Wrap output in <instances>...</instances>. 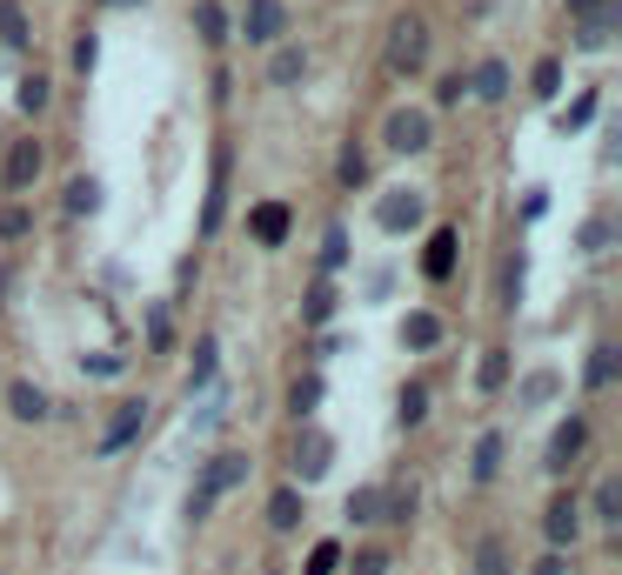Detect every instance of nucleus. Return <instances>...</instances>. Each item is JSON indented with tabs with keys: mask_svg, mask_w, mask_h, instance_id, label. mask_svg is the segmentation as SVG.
<instances>
[{
	"mask_svg": "<svg viewBox=\"0 0 622 575\" xmlns=\"http://www.w3.org/2000/svg\"><path fill=\"white\" fill-rule=\"evenodd\" d=\"M335 181H341V188H369V154L354 147V141L341 147V175H335Z\"/></svg>",
	"mask_w": 622,
	"mask_h": 575,
	"instance_id": "31",
	"label": "nucleus"
},
{
	"mask_svg": "<svg viewBox=\"0 0 622 575\" xmlns=\"http://www.w3.org/2000/svg\"><path fill=\"white\" fill-rule=\"evenodd\" d=\"M101 208V181L95 175H80L74 188H67V214H95Z\"/></svg>",
	"mask_w": 622,
	"mask_h": 575,
	"instance_id": "32",
	"label": "nucleus"
},
{
	"mask_svg": "<svg viewBox=\"0 0 622 575\" xmlns=\"http://www.w3.org/2000/svg\"><path fill=\"white\" fill-rule=\"evenodd\" d=\"M348 575H389V555L382 549H362V555L348 562Z\"/></svg>",
	"mask_w": 622,
	"mask_h": 575,
	"instance_id": "40",
	"label": "nucleus"
},
{
	"mask_svg": "<svg viewBox=\"0 0 622 575\" xmlns=\"http://www.w3.org/2000/svg\"><path fill=\"white\" fill-rule=\"evenodd\" d=\"M328 462H335V442H328L321 429H308V435H302V449H295L302 482H321V475H328Z\"/></svg>",
	"mask_w": 622,
	"mask_h": 575,
	"instance_id": "14",
	"label": "nucleus"
},
{
	"mask_svg": "<svg viewBox=\"0 0 622 575\" xmlns=\"http://www.w3.org/2000/svg\"><path fill=\"white\" fill-rule=\"evenodd\" d=\"M288 408H295V416H315V408H321V375H302L295 395H288Z\"/></svg>",
	"mask_w": 622,
	"mask_h": 575,
	"instance_id": "36",
	"label": "nucleus"
},
{
	"mask_svg": "<svg viewBox=\"0 0 622 575\" xmlns=\"http://www.w3.org/2000/svg\"><path fill=\"white\" fill-rule=\"evenodd\" d=\"M382 509H389V516H395V522H408V516H415V488H395V496H389V502H382Z\"/></svg>",
	"mask_w": 622,
	"mask_h": 575,
	"instance_id": "43",
	"label": "nucleus"
},
{
	"mask_svg": "<svg viewBox=\"0 0 622 575\" xmlns=\"http://www.w3.org/2000/svg\"><path fill=\"white\" fill-rule=\"evenodd\" d=\"M269 529H282V535L302 529V496H295V488H282V496L269 502Z\"/></svg>",
	"mask_w": 622,
	"mask_h": 575,
	"instance_id": "29",
	"label": "nucleus"
},
{
	"mask_svg": "<svg viewBox=\"0 0 622 575\" xmlns=\"http://www.w3.org/2000/svg\"><path fill=\"white\" fill-rule=\"evenodd\" d=\"M302 74H308V47H282V54L269 60V80H275V88H295Z\"/></svg>",
	"mask_w": 622,
	"mask_h": 575,
	"instance_id": "22",
	"label": "nucleus"
},
{
	"mask_svg": "<svg viewBox=\"0 0 622 575\" xmlns=\"http://www.w3.org/2000/svg\"><path fill=\"white\" fill-rule=\"evenodd\" d=\"M382 516V488H354L348 496V522H375Z\"/></svg>",
	"mask_w": 622,
	"mask_h": 575,
	"instance_id": "35",
	"label": "nucleus"
},
{
	"mask_svg": "<svg viewBox=\"0 0 622 575\" xmlns=\"http://www.w3.org/2000/svg\"><path fill=\"white\" fill-rule=\"evenodd\" d=\"M615 368H622V355L602 342V349L589 355V368H582V388H609V382H615Z\"/></svg>",
	"mask_w": 622,
	"mask_h": 575,
	"instance_id": "26",
	"label": "nucleus"
},
{
	"mask_svg": "<svg viewBox=\"0 0 622 575\" xmlns=\"http://www.w3.org/2000/svg\"><path fill=\"white\" fill-rule=\"evenodd\" d=\"M108 8H148V0H108Z\"/></svg>",
	"mask_w": 622,
	"mask_h": 575,
	"instance_id": "47",
	"label": "nucleus"
},
{
	"mask_svg": "<svg viewBox=\"0 0 622 575\" xmlns=\"http://www.w3.org/2000/svg\"><path fill=\"white\" fill-rule=\"evenodd\" d=\"M528 88H536V101H556V95H563V60H556V54H549V60H536Z\"/></svg>",
	"mask_w": 622,
	"mask_h": 575,
	"instance_id": "30",
	"label": "nucleus"
},
{
	"mask_svg": "<svg viewBox=\"0 0 622 575\" xmlns=\"http://www.w3.org/2000/svg\"><path fill=\"white\" fill-rule=\"evenodd\" d=\"M141 429H148V401H121V408H114V422H108V435H101L95 449H101V455H121Z\"/></svg>",
	"mask_w": 622,
	"mask_h": 575,
	"instance_id": "10",
	"label": "nucleus"
},
{
	"mask_svg": "<svg viewBox=\"0 0 622 575\" xmlns=\"http://www.w3.org/2000/svg\"><path fill=\"white\" fill-rule=\"evenodd\" d=\"M41 168H47V147H41L34 134H21L8 154H0V188H8V195H28V188L41 181Z\"/></svg>",
	"mask_w": 622,
	"mask_h": 575,
	"instance_id": "3",
	"label": "nucleus"
},
{
	"mask_svg": "<svg viewBox=\"0 0 622 575\" xmlns=\"http://www.w3.org/2000/svg\"><path fill=\"white\" fill-rule=\"evenodd\" d=\"M8 408H14V422H41V416H47V395H41L34 382H14V388H8Z\"/></svg>",
	"mask_w": 622,
	"mask_h": 575,
	"instance_id": "21",
	"label": "nucleus"
},
{
	"mask_svg": "<svg viewBox=\"0 0 622 575\" xmlns=\"http://www.w3.org/2000/svg\"><path fill=\"white\" fill-rule=\"evenodd\" d=\"M469 95H476V101H502V95H509V60H482V67L469 74Z\"/></svg>",
	"mask_w": 622,
	"mask_h": 575,
	"instance_id": "16",
	"label": "nucleus"
},
{
	"mask_svg": "<svg viewBox=\"0 0 622 575\" xmlns=\"http://www.w3.org/2000/svg\"><path fill=\"white\" fill-rule=\"evenodd\" d=\"M148 349H154V355H167V349H174V314H167V301H154V308H148Z\"/></svg>",
	"mask_w": 622,
	"mask_h": 575,
	"instance_id": "28",
	"label": "nucleus"
},
{
	"mask_svg": "<svg viewBox=\"0 0 622 575\" xmlns=\"http://www.w3.org/2000/svg\"><path fill=\"white\" fill-rule=\"evenodd\" d=\"M382 67H389V74H402V80L428 67V21H422L415 8H402V14L389 21V47H382Z\"/></svg>",
	"mask_w": 622,
	"mask_h": 575,
	"instance_id": "1",
	"label": "nucleus"
},
{
	"mask_svg": "<svg viewBox=\"0 0 622 575\" xmlns=\"http://www.w3.org/2000/svg\"><path fill=\"white\" fill-rule=\"evenodd\" d=\"M469 95V74H449V80H441V108H456Z\"/></svg>",
	"mask_w": 622,
	"mask_h": 575,
	"instance_id": "44",
	"label": "nucleus"
},
{
	"mask_svg": "<svg viewBox=\"0 0 622 575\" xmlns=\"http://www.w3.org/2000/svg\"><path fill=\"white\" fill-rule=\"evenodd\" d=\"M476 575H509V562H502V542H482V549H476Z\"/></svg>",
	"mask_w": 622,
	"mask_h": 575,
	"instance_id": "39",
	"label": "nucleus"
},
{
	"mask_svg": "<svg viewBox=\"0 0 622 575\" xmlns=\"http://www.w3.org/2000/svg\"><path fill=\"white\" fill-rule=\"evenodd\" d=\"M228 221V147H215V175H208V201H201V234H221Z\"/></svg>",
	"mask_w": 622,
	"mask_h": 575,
	"instance_id": "11",
	"label": "nucleus"
},
{
	"mask_svg": "<svg viewBox=\"0 0 622 575\" xmlns=\"http://www.w3.org/2000/svg\"><path fill=\"white\" fill-rule=\"evenodd\" d=\"M476 382H482V395H495V388L509 382V355H502V349H489V355H482V375H476Z\"/></svg>",
	"mask_w": 622,
	"mask_h": 575,
	"instance_id": "37",
	"label": "nucleus"
},
{
	"mask_svg": "<svg viewBox=\"0 0 622 575\" xmlns=\"http://www.w3.org/2000/svg\"><path fill=\"white\" fill-rule=\"evenodd\" d=\"M582 248H609V221H602V214L582 228Z\"/></svg>",
	"mask_w": 622,
	"mask_h": 575,
	"instance_id": "45",
	"label": "nucleus"
},
{
	"mask_svg": "<svg viewBox=\"0 0 622 575\" xmlns=\"http://www.w3.org/2000/svg\"><path fill=\"white\" fill-rule=\"evenodd\" d=\"M34 221H28V208H8V214H0V241H21Z\"/></svg>",
	"mask_w": 622,
	"mask_h": 575,
	"instance_id": "42",
	"label": "nucleus"
},
{
	"mask_svg": "<svg viewBox=\"0 0 622 575\" xmlns=\"http://www.w3.org/2000/svg\"><path fill=\"white\" fill-rule=\"evenodd\" d=\"M495 468H502V435L489 429V435L476 442V462H469V475H476V482H495Z\"/></svg>",
	"mask_w": 622,
	"mask_h": 575,
	"instance_id": "27",
	"label": "nucleus"
},
{
	"mask_svg": "<svg viewBox=\"0 0 622 575\" xmlns=\"http://www.w3.org/2000/svg\"><path fill=\"white\" fill-rule=\"evenodd\" d=\"M54 101V88H47V74H21V88H14V108L21 114H41Z\"/></svg>",
	"mask_w": 622,
	"mask_h": 575,
	"instance_id": "23",
	"label": "nucleus"
},
{
	"mask_svg": "<svg viewBox=\"0 0 622 575\" xmlns=\"http://www.w3.org/2000/svg\"><path fill=\"white\" fill-rule=\"evenodd\" d=\"M241 34H248L254 47H261V41H282V34H288V8H282V0H248Z\"/></svg>",
	"mask_w": 622,
	"mask_h": 575,
	"instance_id": "7",
	"label": "nucleus"
},
{
	"mask_svg": "<svg viewBox=\"0 0 622 575\" xmlns=\"http://www.w3.org/2000/svg\"><path fill=\"white\" fill-rule=\"evenodd\" d=\"M328 314H335V281H328V275H321V281H315V288H308V301H302V321H308V328H321V321H328Z\"/></svg>",
	"mask_w": 622,
	"mask_h": 575,
	"instance_id": "25",
	"label": "nucleus"
},
{
	"mask_svg": "<svg viewBox=\"0 0 622 575\" xmlns=\"http://www.w3.org/2000/svg\"><path fill=\"white\" fill-rule=\"evenodd\" d=\"M456 255H462V234H456V228H435L428 248H422V275H428V281H449V275H456Z\"/></svg>",
	"mask_w": 622,
	"mask_h": 575,
	"instance_id": "8",
	"label": "nucleus"
},
{
	"mask_svg": "<svg viewBox=\"0 0 622 575\" xmlns=\"http://www.w3.org/2000/svg\"><path fill=\"white\" fill-rule=\"evenodd\" d=\"M195 34L208 41V47H221L234 27H228V8H221V0H201V8H195Z\"/></svg>",
	"mask_w": 622,
	"mask_h": 575,
	"instance_id": "18",
	"label": "nucleus"
},
{
	"mask_svg": "<svg viewBox=\"0 0 622 575\" xmlns=\"http://www.w3.org/2000/svg\"><path fill=\"white\" fill-rule=\"evenodd\" d=\"M596 522H602V529H615V522H622V482H615V475H602V482H596Z\"/></svg>",
	"mask_w": 622,
	"mask_h": 575,
	"instance_id": "24",
	"label": "nucleus"
},
{
	"mask_svg": "<svg viewBox=\"0 0 622 575\" xmlns=\"http://www.w3.org/2000/svg\"><path fill=\"white\" fill-rule=\"evenodd\" d=\"M95 60H101V41H95V34H80V41H74V74L87 80V74H95Z\"/></svg>",
	"mask_w": 622,
	"mask_h": 575,
	"instance_id": "38",
	"label": "nucleus"
},
{
	"mask_svg": "<svg viewBox=\"0 0 622 575\" xmlns=\"http://www.w3.org/2000/svg\"><path fill=\"white\" fill-rule=\"evenodd\" d=\"M582 449H589V422H582V416H569V422L549 435V475H563V468H569Z\"/></svg>",
	"mask_w": 622,
	"mask_h": 575,
	"instance_id": "13",
	"label": "nucleus"
},
{
	"mask_svg": "<svg viewBox=\"0 0 622 575\" xmlns=\"http://www.w3.org/2000/svg\"><path fill=\"white\" fill-rule=\"evenodd\" d=\"M215 362H221V342H215V335H201V342H195V375H188V388H195V395L221 382V375H215Z\"/></svg>",
	"mask_w": 622,
	"mask_h": 575,
	"instance_id": "20",
	"label": "nucleus"
},
{
	"mask_svg": "<svg viewBox=\"0 0 622 575\" xmlns=\"http://www.w3.org/2000/svg\"><path fill=\"white\" fill-rule=\"evenodd\" d=\"M435 342H441V321H435L428 308H415V314L402 321V349H415V355H428Z\"/></svg>",
	"mask_w": 622,
	"mask_h": 575,
	"instance_id": "17",
	"label": "nucleus"
},
{
	"mask_svg": "<svg viewBox=\"0 0 622 575\" xmlns=\"http://www.w3.org/2000/svg\"><path fill=\"white\" fill-rule=\"evenodd\" d=\"M395 416H402V429H415V422L428 416V388H422V382H408V388H402V401H395Z\"/></svg>",
	"mask_w": 622,
	"mask_h": 575,
	"instance_id": "33",
	"label": "nucleus"
},
{
	"mask_svg": "<svg viewBox=\"0 0 622 575\" xmlns=\"http://www.w3.org/2000/svg\"><path fill=\"white\" fill-rule=\"evenodd\" d=\"M596 108H602V95H596V88H582V95H576V101L563 108V121H556V134H582V128L596 121Z\"/></svg>",
	"mask_w": 622,
	"mask_h": 575,
	"instance_id": "19",
	"label": "nucleus"
},
{
	"mask_svg": "<svg viewBox=\"0 0 622 575\" xmlns=\"http://www.w3.org/2000/svg\"><path fill=\"white\" fill-rule=\"evenodd\" d=\"M335 562H341V549H335V542H315V555H308V575H335Z\"/></svg>",
	"mask_w": 622,
	"mask_h": 575,
	"instance_id": "41",
	"label": "nucleus"
},
{
	"mask_svg": "<svg viewBox=\"0 0 622 575\" xmlns=\"http://www.w3.org/2000/svg\"><path fill=\"white\" fill-rule=\"evenodd\" d=\"M375 221H382V234H408V228L422 221V195H415V188H395V195H382Z\"/></svg>",
	"mask_w": 622,
	"mask_h": 575,
	"instance_id": "12",
	"label": "nucleus"
},
{
	"mask_svg": "<svg viewBox=\"0 0 622 575\" xmlns=\"http://www.w3.org/2000/svg\"><path fill=\"white\" fill-rule=\"evenodd\" d=\"M341 262H348V228H341V221H335V228H328V234H321V275H335V268H341Z\"/></svg>",
	"mask_w": 622,
	"mask_h": 575,
	"instance_id": "34",
	"label": "nucleus"
},
{
	"mask_svg": "<svg viewBox=\"0 0 622 575\" xmlns=\"http://www.w3.org/2000/svg\"><path fill=\"white\" fill-rule=\"evenodd\" d=\"M615 27H622V8H615V0H589V8L576 14V27H569V47L596 54V47L615 41Z\"/></svg>",
	"mask_w": 622,
	"mask_h": 575,
	"instance_id": "4",
	"label": "nucleus"
},
{
	"mask_svg": "<svg viewBox=\"0 0 622 575\" xmlns=\"http://www.w3.org/2000/svg\"><path fill=\"white\" fill-rule=\"evenodd\" d=\"M234 482H248V455H241V449H228V455H215V462L201 468V482H195V496H188V516L201 522V516H208V509H215V502L228 496V488H234Z\"/></svg>",
	"mask_w": 622,
	"mask_h": 575,
	"instance_id": "2",
	"label": "nucleus"
},
{
	"mask_svg": "<svg viewBox=\"0 0 622 575\" xmlns=\"http://www.w3.org/2000/svg\"><path fill=\"white\" fill-rule=\"evenodd\" d=\"M582 8H589V0H569V14H582Z\"/></svg>",
	"mask_w": 622,
	"mask_h": 575,
	"instance_id": "48",
	"label": "nucleus"
},
{
	"mask_svg": "<svg viewBox=\"0 0 622 575\" xmlns=\"http://www.w3.org/2000/svg\"><path fill=\"white\" fill-rule=\"evenodd\" d=\"M382 141H389L395 154H422V147L435 141V121H428L422 108H395V114L382 121Z\"/></svg>",
	"mask_w": 622,
	"mask_h": 575,
	"instance_id": "5",
	"label": "nucleus"
},
{
	"mask_svg": "<svg viewBox=\"0 0 622 575\" xmlns=\"http://www.w3.org/2000/svg\"><path fill=\"white\" fill-rule=\"evenodd\" d=\"M543 535H549V549H569V542L582 535V502H576V496H556V502L543 509Z\"/></svg>",
	"mask_w": 622,
	"mask_h": 575,
	"instance_id": "9",
	"label": "nucleus"
},
{
	"mask_svg": "<svg viewBox=\"0 0 622 575\" xmlns=\"http://www.w3.org/2000/svg\"><path fill=\"white\" fill-rule=\"evenodd\" d=\"M288 228H295L288 201H254V208H248V234L261 241V248H282V241H288Z\"/></svg>",
	"mask_w": 622,
	"mask_h": 575,
	"instance_id": "6",
	"label": "nucleus"
},
{
	"mask_svg": "<svg viewBox=\"0 0 622 575\" xmlns=\"http://www.w3.org/2000/svg\"><path fill=\"white\" fill-rule=\"evenodd\" d=\"M0 41H8L14 54H28V47H34V21H28L21 0H0Z\"/></svg>",
	"mask_w": 622,
	"mask_h": 575,
	"instance_id": "15",
	"label": "nucleus"
},
{
	"mask_svg": "<svg viewBox=\"0 0 622 575\" xmlns=\"http://www.w3.org/2000/svg\"><path fill=\"white\" fill-rule=\"evenodd\" d=\"M536 575H569V568H563V555H543V562H536Z\"/></svg>",
	"mask_w": 622,
	"mask_h": 575,
	"instance_id": "46",
	"label": "nucleus"
}]
</instances>
